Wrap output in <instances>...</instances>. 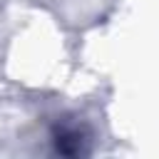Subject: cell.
I'll return each instance as SVG.
<instances>
[{"mask_svg": "<svg viewBox=\"0 0 159 159\" xmlns=\"http://www.w3.org/2000/svg\"><path fill=\"white\" fill-rule=\"evenodd\" d=\"M87 134L82 127L77 124H57L52 129V144H55V152L57 154H65V157H77V154H87Z\"/></svg>", "mask_w": 159, "mask_h": 159, "instance_id": "1", "label": "cell"}]
</instances>
